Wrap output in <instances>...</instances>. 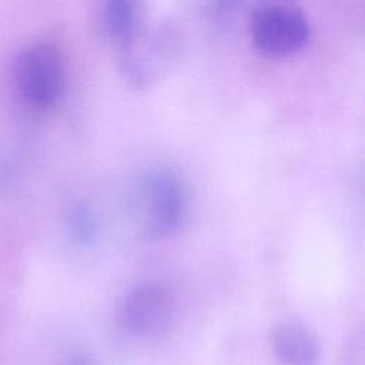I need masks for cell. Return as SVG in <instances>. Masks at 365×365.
<instances>
[{"mask_svg": "<svg viewBox=\"0 0 365 365\" xmlns=\"http://www.w3.org/2000/svg\"><path fill=\"white\" fill-rule=\"evenodd\" d=\"M135 210L145 237L163 238L173 234L182 222L188 197L180 175L170 167L145 168L135 184Z\"/></svg>", "mask_w": 365, "mask_h": 365, "instance_id": "cell-1", "label": "cell"}, {"mask_svg": "<svg viewBox=\"0 0 365 365\" xmlns=\"http://www.w3.org/2000/svg\"><path fill=\"white\" fill-rule=\"evenodd\" d=\"M181 36L173 23H157L120 44V68L133 84L150 86L164 77L181 53Z\"/></svg>", "mask_w": 365, "mask_h": 365, "instance_id": "cell-2", "label": "cell"}, {"mask_svg": "<svg viewBox=\"0 0 365 365\" xmlns=\"http://www.w3.org/2000/svg\"><path fill=\"white\" fill-rule=\"evenodd\" d=\"M252 44L269 56L298 51L309 38L311 24L304 10L289 3H258L248 13Z\"/></svg>", "mask_w": 365, "mask_h": 365, "instance_id": "cell-3", "label": "cell"}, {"mask_svg": "<svg viewBox=\"0 0 365 365\" xmlns=\"http://www.w3.org/2000/svg\"><path fill=\"white\" fill-rule=\"evenodd\" d=\"M177 317V299L171 289L157 281H145L130 288L120 301V327L135 338L165 334Z\"/></svg>", "mask_w": 365, "mask_h": 365, "instance_id": "cell-4", "label": "cell"}, {"mask_svg": "<svg viewBox=\"0 0 365 365\" xmlns=\"http://www.w3.org/2000/svg\"><path fill=\"white\" fill-rule=\"evenodd\" d=\"M17 87L26 103L36 108H48L64 86V70L58 50L47 41L29 44L17 58Z\"/></svg>", "mask_w": 365, "mask_h": 365, "instance_id": "cell-5", "label": "cell"}, {"mask_svg": "<svg viewBox=\"0 0 365 365\" xmlns=\"http://www.w3.org/2000/svg\"><path fill=\"white\" fill-rule=\"evenodd\" d=\"M269 345L282 365H317L322 354L317 335L298 322L275 325L269 334Z\"/></svg>", "mask_w": 365, "mask_h": 365, "instance_id": "cell-6", "label": "cell"}, {"mask_svg": "<svg viewBox=\"0 0 365 365\" xmlns=\"http://www.w3.org/2000/svg\"><path fill=\"white\" fill-rule=\"evenodd\" d=\"M98 23L103 31L123 44L143 26L140 4L128 0H110L98 7Z\"/></svg>", "mask_w": 365, "mask_h": 365, "instance_id": "cell-7", "label": "cell"}, {"mask_svg": "<svg viewBox=\"0 0 365 365\" xmlns=\"http://www.w3.org/2000/svg\"><path fill=\"white\" fill-rule=\"evenodd\" d=\"M67 228L76 242L90 245L98 235V217L94 208L86 201L71 204L67 212Z\"/></svg>", "mask_w": 365, "mask_h": 365, "instance_id": "cell-8", "label": "cell"}, {"mask_svg": "<svg viewBox=\"0 0 365 365\" xmlns=\"http://www.w3.org/2000/svg\"><path fill=\"white\" fill-rule=\"evenodd\" d=\"M364 334L362 331L354 332L344 351L341 354L338 365H365V352H364Z\"/></svg>", "mask_w": 365, "mask_h": 365, "instance_id": "cell-9", "label": "cell"}, {"mask_svg": "<svg viewBox=\"0 0 365 365\" xmlns=\"http://www.w3.org/2000/svg\"><path fill=\"white\" fill-rule=\"evenodd\" d=\"M67 365H90L88 359L80 354H73L67 359Z\"/></svg>", "mask_w": 365, "mask_h": 365, "instance_id": "cell-10", "label": "cell"}]
</instances>
